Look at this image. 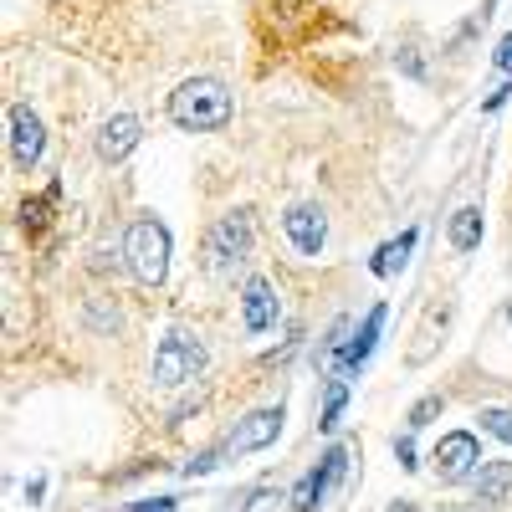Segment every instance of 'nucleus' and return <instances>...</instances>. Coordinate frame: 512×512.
<instances>
[{
	"label": "nucleus",
	"mask_w": 512,
	"mask_h": 512,
	"mask_svg": "<svg viewBox=\"0 0 512 512\" xmlns=\"http://www.w3.org/2000/svg\"><path fill=\"white\" fill-rule=\"evenodd\" d=\"M231 113H236V103H231L221 77H185L169 93V123L185 128V134H221L231 123Z\"/></svg>",
	"instance_id": "1"
},
{
	"label": "nucleus",
	"mask_w": 512,
	"mask_h": 512,
	"mask_svg": "<svg viewBox=\"0 0 512 512\" xmlns=\"http://www.w3.org/2000/svg\"><path fill=\"white\" fill-rule=\"evenodd\" d=\"M251 241H256L251 210H226V216L205 231V246H200L205 277H216V282L236 277V267H246V256H251Z\"/></svg>",
	"instance_id": "2"
},
{
	"label": "nucleus",
	"mask_w": 512,
	"mask_h": 512,
	"mask_svg": "<svg viewBox=\"0 0 512 512\" xmlns=\"http://www.w3.org/2000/svg\"><path fill=\"white\" fill-rule=\"evenodd\" d=\"M169 251H175V241H169V226H164L159 216H134V226H128V236H123V262H128V272H134V282L164 287V277H169Z\"/></svg>",
	"instance_id": "3"
},
{
	"label": "nucleus",
	"mask_w": 512,
	"mask_h": 512,
	"mask_svg": "<svg viewBox=\"0 0 512 512\" xmlns=\"http://www.w3.org/2000/svg\"><path fill=\"white\" fill-rule=\"evenodd\" d=\"M205 344L190 333V328H169L159 338V349H154V384L159 390H180V384L200 379L205 374Z\"/></svg>",
	"instance_id": "4"
},
{
	"label": "nucleus",
	"mask_w": 512,
	"mask_h": 512,
	"mask_svg": "<svg viewBox=\"0 0 512 512\" xmlns=\"http://www.w3.org/2000/svg\"><path fill=\"white\" fill-rule=\"evenodd\" d=\"M349 477V446L344 441H333L323 456H318V466L313 472H303V482L292 487V512H318L323 507V497Z\"/></svg>",
	"instance_id": "5"
},
{
	"label": "nucleus",
	"mask_w": 512,
	"mask_h": 512,
	"mask_svg": "<svg viewBox=\"0 0 512 512\" xmlns=\"http://www.w3.org/2000/svg\"><path fill=\"white\" fill-rule=\"evenodd\" d=\"M282 420H287V410H282V405H262V410H251L246 420H236V431L221 441V451H226V456L267 451V446L282 436Z\"/></svg>",
	"instance_id": "6"
},
{
	"label": "nucleus",
	"mask_w": 512,
	"mask_h": 512,
	"mask_svg": "<svg viewBox=\"0 0 512 512\" xmlns=\"http://www.w3.org/2000/svg\"><path fill=\"white\" fill-rule=\"evenodd\" d=\"M282 231H287V241H292V251L297 256H308V262H318L323 256V246H328V216H323V205H292L287 216H282Z\"/></svg>",
	"instance_id": "7"
},
{
	"label": "nucleus",
	"mask_w": 512,
	"mask_h": 512,
	"mask_svg": "<svg viewBox=\"0 0 512 512\" xmlns=\"http://www.w3.org/2000/svg\"><path fill=\"white\" fill-rule=\"evenodd\" d=\"M277 318H282V303H277V287L267 282V277H246L241 282V328L251 333V338H262V333H272L277 328Z\"/></svg>",
	"instance_id": "8"
},
{
	"label": "nucleus",
	"mask_w": 512,
	"mask_h": 512,
	"mask_svg": "<svg viewBox=\"0 0 512 512\" xmlns=\"http://www.w3.org/2000/svg\"><path fill=\"white\" fill-rule=\"evenodd\" d=\"M384 318H390V308H384V303H374V308L364 313L359 333H349V344H344V354L333 359V369H328V374H338V379H354V374H359V369L369 364L374 344H379V333H384Z\"/></svg>",
	"instance_id": "9"
},
{
	"label": "nucleus",
	"mask_w": 512,
	"mask_h": 512,
	"mask_svg": "<svg viewBox=\"0 0 512 512\" xmlns=\"http://www.w3.org/2000/svg\"><path fill=\"white\" fill-rule=\"evenodd\" d=\"M431 461H436L441 482H466V477H477V466H482V446H477L472 431H451V436H441Z\"/></svg>",
	"instance_id": "10"
},
{
	"label": "nucleus",
	"mask_w": 512,
	"mask_h": 512,
	"mask_svg": "<svg viewBox=\"0 0 512 512\" xmlns=\"http://www.w3.org/2000/svg\"><path fill=\"white\" fill-rule=\"evenodd\" d=\"M41 154H47V128H41V118L26 103H16L11 108V159H16V169L31 175L41 164Z\"/></svg>",
	"instance_id": "11"
},
{
	"label": "nucleus",
	"mask_w": 512,
	"mask_h": 512,
	"mask_svg": "<svg viewBox=\"0 0 512 512\" xmlns=\"http://www.w3.org/2000/svg\"><path fill=\"white\" fill-rule=\"evenodd\" d=\"M139 144H144V123H139L134 113L103 118V128H98V159H103V164H123Z\"/></svg>",
	"instance_id": "12"
},
{
	"label": "nucleus",
	"mask_w": 512,
	"mask_h": 512,
	"mask_svg": "<svg viewBox=\"0 0 512 512\" xmlns=\"http://www.w3.org/2000/svg\"><path fill=\"white\" fill-rule=\"evenodd\" d=\"M415 241H420V231H415V226H405L395 241H384V246L369 256V272H374V277H400V272L410 267V251H415Z\"/></svg>",
	"instance_id": "13"
},
{
	"label": "nucleus",
	"mask_w": 512,
	"mask_h": 512,
	"mask_svg": "<svg viewBox=\"0 0 512 512\" xmlns=\"http://www.w3.org/2000/svg\"><path fill=\"white\" fill-rule=\"evenodd\" d=\"M482 231H487V221H482V205H461L456 216H451V251H461V256H472L477 246H482Z\"/></svg>",
	"instance_id": "14"
},
{
	"label": "nucleus",
	"mask_w": 512,
	"mask_h": 512,
	"mask_svg": "<svg viewBox=\"0 0 512 512\" xmlns=\"http://www.w3.org/2000/svg\"><path fill=\"white\" fill-rule=\"evenodd\" d=\"M512 492V461H482L477 466V502H502Z\"/></svg>",
	"instance_id": "15"
},
{
	"label": "nucleus",
	"mask_w": 512,
	"mask_h": 512,
	"mask_svg": "<svg viewBox=\"0 0 512 512\" xmlns=\"http://www.w3.org/2000/svg\"><path fill=\"white\" fill-rule=\"evenodd\" d=\"M344 405H349V379L328 374V400H323V420H318V431H338V420H344Z\"/></svg>",
	"instance_id": "16"
},
{
	"label": "nucleus",
	"mask_w": 512,
	"mask_h": 512,
	"mask_svg": "<svg viewBox=\"0 0 512 512\" xmlns=\"http://www.w3.org/2000/svg\"><path fill=\"white\" fill-rule=\"evenodd\" d=\"M441 410H446V400H441V395H420V400L410 405L405 425H410V431H425V425H431V420H436Z\"/></svg>",
	"instance_id": "17"
},
{
	"label": "nucleus",
	"mask_w": 512,
	"mask_h": 512,
	"mask_svg": "<svg viewBox=\"0 0 512 512\" xmlns=\"http://www.w3.org/2000/svg\"><path fill=\"white\" fill-rule=\"evenodd\" d=\"M477 420H482V431H487V436H497V441H507V446H512V410H497V405H487Z\"/></svg>",
	"instance_id": "18"
},
{
	"label": "nucleus",
	"mask_w": 512,
	"mask_h": 512,
	"mask_svg": "<svg viewBox=\"0 0 512 512\" xmlns=\"http://www.w3.org/2000/svg\"><path fill=\"white\" fill-rule=\"evenodd\" d=\"M123 512H175V497H144V502H128Z\"/></svg>",
	"instance_id": "19"
},
{
	"label": "nucleus",
	"mask_w": 512,
	"mask_h": 512,
	"mask_svg": "<svg viewBox=\"0 0 512 512\" xmlns=\"http://www.w3.org/2000/svg\"><path fill=\"white\" fill-rule=\"evenodd\" d=\"M395 461L405 466V472H415V466H420V461H415V441H410V436H395Z\"/></svg>",
	"instance_id": "20"
},
{
	"label": "nucleus",
	"mask_w": 512,
	"mask_h": 512,
	"mask_svg": "<svg viewBox=\"0 0 512 512\" xmlns=\"http://www.w3.org/2000/svg\"><path fill=\"white\" fill-rule=\"evenodd\" d=\"M497 67H502V72H512V31L497 41Z\"/></svg>",
	"instance_id": "21"
},
{
	"label": "nucleus",
	"mask_w": 512,
	"mask_h": 512,
	"mask_svg": "<svg viewBox=\"0 0 512 512\" xmlns=\"http://www.w3.org/2000/svg\"><path fill=\"white\" fill-rule=\"evenodd\" d=\"M507 98H512V82H502V88H497V93H492V98L482 103V113H497V108H502Z\"/></svg>",
	"instance_id": "22"
},
{
	"label": "nucleus",
	"mask_w": 512,
	"mask_h": 512,
	"mask_svg": "<svg viewBox=\"0 0 512 512\" xmlns=\"http://www.w3.org/2000/svg\"><path fill=\"white\" fill-rule=\"evenodd\" d=\"M41 497H47V477H31L26 482V502H41Z\"/></svg>",
	"instance_id": "23"
},
{
	"label": "nucleus",
	"mask_w": 512,
	"mask_h": 512,
	"mask_svg": "<svg viewBox=\"0 0 512 512\" xmlns=\"http://www.w3.org/2000/svg\"><path fill=\"white\" fill-rule=\"evenodd\" d=\"M507 323H512V303H507Z\"/></svg>",
	"instance_id": "24"
}]
</instances>
